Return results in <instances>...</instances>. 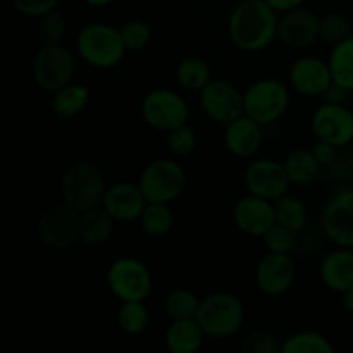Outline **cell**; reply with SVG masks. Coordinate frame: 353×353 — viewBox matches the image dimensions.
<instances>
[{"instance_id": "1", "label": "cell", "mask_w": 353, "mask_h": 353, "mask_svg": "<svg viewBox=\"0 0 353 353\" xmlns=\"http://www.w3.org/2000/svg\"><path fill=\"white\" fill-rule=\"evenodd\" d=\"M279 17L268 0H241L228 19V34L240 50L257 54L278 38Z\"/></svg>"}, {"instance_id": "2", "label": "cell", "mask_w": 353, "mask_h": 353, "mask_svg": "<svg viewBox=\"0 0 353 353\" xmlns=\"http://www.w3.org/2000/svg\"><path fill=\"white\" fill-rule=\"evenodd\" d=\"M76 54L93 69H112L126 54L123 37L117 28L105 23H90L79 30L74 41Z\"/></svg>"}, {"instance_id": "3", "label": "cell", "mask_w": 353, "mask_h": 353, "mask_svg": "<svg viewBox=\"0 0 353 353\" xmlns=\"http://www.w3.org/2000/svg\"><path fill=\"white\" fill-rule=\"evenodd\" d=\"M245 305L231 292H214L200 302L196 321L210 340H228L234 336L245 324Z\"/></svg>"}, {"instance_id": "4", "label": "cell", "mask_w": 353, "mask_h": 353, "mask_svg": "<svg viewBox=\"0 0 353 353\" xmlns=\"http://www.w3.org/2000/svg\"><path fill=\"white\" fill-rule=\"evenodd\" d=\"M107 183L102 169L90 161L72 162L61 178V199L72 209L85 212L102 205Z\"/></svg>"}, {"instance_id": "5", "label": "cell", "mask_w": 353, "mask_h": 353, "mask_svg": "<svg viewBox=\"0 0 353 353\" xmlns=\"http://www.w3.org/2000/svg\"><path fill=\"white\" fill-rule=\"evenodd\" d=\"M290 107V90L276 78H261L243 92V112L262 126L276 123Z\"/></svg>"}, {"instance_id": "6", "label": "cell", "mask_w": 353, "mask_h": 353, "mask_svg": "<svg viewBox=\"0 0 353 353\" xmlns=\"http://www.w3.org/2000/svg\"><path fill=\"white\" fill-rule=\"evenodd\" d=\"M138 186L147 202L171 203L186 188V171L174 159H155L141 171Z\"/></svg>"}, {"instance_id": "7", "label": "cell", "mask_w": 353, "mask_h": 353, "mask_svg": "<svg viewBox=\"0 0 353 353\" xmlns=\"http://www.w3.org/2000/svg\"><path fill=\"white\" fill-rule=\"evenodd\" d=\"M31 72L38 88L54 95L74 79V55L62 43L41 45L33 55Z\"/></svg>"}, {"instance_id": "8", "label": "cell", "mask_w": 353, "mask_h": 353, "mask_svg": "<svg viewBox=\"0 0 353 353\" xmlns=\"http://www.w3.org/2000/svg\"><path fill=\"white\" fill-rule=\"evenodd\" d=\"M107 286L119 302H145L154 290V278L141 261L119 257L107 269Z\"/></svg>"}, {"instance_id": "9", "label": "cell", "mask_w": 353, "mask_h": 353, "mask_svg": "<svg viewBox=\"0 0 353 353\" xmlns=\"http://www.w3.org/2000/svg\"><path fill=\"white\" fill-rule=\"evenodd\" d=\"M141 117L154 130L169 133L190 119V105L185 97L171 88H157L143 97L140 105Z\"/></svg>"}, {"instance_id": "10", "label": "cell", "mask_w": 353, "mask_h": 353, "mask_svg": "<svg viewBox=\"0 0 353 353\" xmlns=\"http://www.w3.org/2000/svg\"><path fill=\"white\" fill-rule=\"evenodd\" d=\"M37 234L41 243L52 250L74 247L81 240V212L64 202L50 207L38 219Z\"/></svg>"}, {"instance_id": "11", "label": "cell", "mask_w": 353, "mask_h": 353, "mask_svg": "<svg viewBox=\"0 0 353 353\" xmlns=\"http://www.w3.org/2000/svg\"><path fill=\"white\" fill-rule=\"evenodd\" d=\"M310 128L316 140L333 147H348L353 141V112L345 103L324 102L314 110Z\"/></svg>"}, {"instance_id": "12", "label": "cell", "mask_w": 353, "mask_h": 353, "mask_svg": "<svg viewBox=\"0 0 353 353\" xmlns=\"http://www.w3.org/2000/svg\"><path fill=\"white\" fill-rule=\"evenodd\" d=\"M203 114L217 124H230L243 116V92L224 79H210L199 92Z\"/></svg>"}, {"instance_id": "13", "label": "cell", "mask_w": 353, "mask_h": 353, "mask_svg": "<svg viewBox=\"0 0 353 353\" xmlns=\"http://www.w3.org/2000/svg\"><path fill=\"white\" fill-rule=\"evenodd\" d=\"M321 226L336 247L353 248V188L334 193L323 209Z\"/></svg>"}, {"instance_id": "14", "label": "cell", "mask_w": 353, "mask_h": 353, "mask_svg": "<svg viewBox=\"0 0 353 353\" xmlns=\"http://www.w3.org/2000/svg\"><path fill=\"white\" fill-rule=\"evenodd\" d=\"M243 183L248 193L272 202L288 193L292 185L283 162H276L274 159H257L250 162L245 169Z\"/></svg>"}, {"instance_id": "15", "label": "cell", "mask_w": 353, "mask_h": 353, "mask_svg": "<svg viewBox=\"0 0 353 353\" xmlns=\"http://www.w3.org/2000/svg\"><path fill=\"white\" fill-rule=\"evenodd\" d=\"M234 226L252 238H264V234L276 224V209L272 200L247 193L233 209Z\"/></svg>"}, {"instance_id": "16", "label": "cell", "mask_w": 353, "mask_h": 353, "mask_svg": "<svg viewBox=\"0 0 353 353\" xmlns=\"http://www.w3.org/2000/svg\"><path fill=\"white\" fill-rule=\"evenodd\" d=\"M296 269L290 254L268 252L255 268V285L264 295L279 296L290 292L295 283Z\"/></svg>"}, {"instance_id": "17", "label": "cell", "mask_w": 353, "mask_h": 353, "mask_svg": "<svg viewBox=\"0 0 353 353\" xmlns=\"http://www.w3.org/2000/svg\"><path fill=\"white\" fill-rule=\"evenodd\" d=\"M333 83L330 64L319 57L312 55H303L296 59L290 68V85L300 95L310 97H323L330 85Z\"/></svg>"}, {"instance_id": "18", "label": "cell", "mask_w": 353, "mask_h": 353, "mask_svg": "<svg viewBox=\"0 0 353 353\" xmlns=\"http://www.w3.org/2000/svg\"><path fill=\"white\" fill-rule=\"evenodd\" d=\"M147 199L138 185L119 181L107 186L102 207L112 216L116 223H134L140 221L141 212L147 207Z\"/></svg>"}, {"instance_id": "19", "label": "cell", "mask_w": 353, "mask_h": 353, "mask_svg": "<svg viewBox=\"0 0 353 353\" xmlns=\"http://www.w3.org/2000/svg\"><path fill=\"white\" fill-rule=\"evenodd\" d=\"M319 28L321 17L312 10L299 7L283 14L279 19L278 38L290 48H307L321 38Z\"/></svg>"}, {"instance_id": "20", "label": "cell", "mask_w": 353, "mask_h": 353, "mask_svg": "<svg viewBox=\"0 0 353 353\" xmlns=\"http://www.w3.org/2000/svg\"><path fill=\"white\" fill-rule=\"evenodd\" d=\"M262 124L250 119L248 116H240L238 119L226 124L224 130V145L231 155L238 159H250L261 150L264 133Z\"/></svg>"}, {"instance_id": "21", "label": "cell", "mask_w": 353, "mask_h": 353, "mask_svg": "<svg viewBox=\"0 0 353 353\" xmlns=\"http://www.w3.org/2000/svg\"><path fill=\"white\" fill-rule=\"evenodd\" d=\"M321 281L327 290L341 293L353 288V248L336 247L327 252L319 265Z\"/></svg>"}, {"instance_id": "22", "label": "cell", "mask_w": 353, "mask_h": 353, "mask_svg": "<svg viewBox=\"0 0 353 353\" xmlns=\"http://www.w3.org/2000/svg\"><path fill=\"white\" fill-rule=\"evenodd\" d=\"M202 326L195 319H172L164 334V343L171 353H196L205 340Z\"/></svg>"}, {"instance_id": "23", "label": "cell", "mask_w": 353, "mask_h": 353, "mask_svg": "<svg viewBox=\"0 0 353 353\" xmlns=\"http://www.w3.org/2000/svg\"><path fill=\"white\" fill-rule=\"evenodd\" d=\"M90 99L92 95H90L88 86L72 81L54 93L52 109L59 119H72L88 107Z\"/></svg>"}, {"instance_id": "24", "label": "cell", "mask_w": 353, "mask_h": 353, "mask_svg": "<svg viewBox=\"0 0 353 353\" xmlns=\"http://www.w3.org/2000/svg\"><path fill=\"white\" fill-rule=\"evenodd\" d=\"M114 224L109 212L102 205L81 212V240L92 247L105 245L114 234Z\"/></svg>"}, {"instance_id": "25", "label": "cell", "mask_w": 353, "mask_h": 353, "mask_svg": "<svg viewBox=\"0 0 353 353\" xmlns=\"http://www.w3.org/2000/svg\"><path fill=\"white\" fill-rule=\"evenodd\" d=\"M292 185H310L319 176L323 164L316 157L312 148H296L283 162Z\"/></svg>"}, {"instance_id": "26", "label": "cell", "mask_w": 353, "mask_h": 353, "mask_svg": "<svg viewBox=\"0 0 353 353\" xmlns=\"http://www.w3.org/2000/svg\"><path fill=\"white\" fill-rule=\"evenodd\" d=\"M140 228L147 236L162 238L169 234L174 224V214H172L169 203L148 202L140 217Z\"/></svg>"}, {"instance_id": "27", "label": "cell", "mask_w": 353, "mask_h": 353, "mask_svg": "<svg viewBox=\"0 0 353 353\" xmlns=\"http://www.w3.org/2000/svg\"><path fill=\"white\" fill-rule=\"evenodd\" d=\"M274 209H276V223L281 226L288 228L293 233H300L303 228L309 223V212L307 207L299 196L285 193L274 200Z\"/></svg>"}, {"instance_id": "28", "label": "cell", "mask_w": 353, "mask_h": 353, "mask_svg": "<svg viewBox=\"0 0 353 353\" xmlns=\"http://www.w3.org/2000/svg\"><path fill=\"white\" fill-rule=\"evenodd\" d=\"M327 64H330L333 81L340 83L341 86L353 92V34L338 45H333Z\"/></svg>"}, {"instance_id": "29", "label": "cell", "mask_w": 353, "mask_h": 353, "mask_svg": "<svg viewBox=\"0 0 353 353\" xmlns=\"http://www.w3.org/2000/svg\"><path fill=\"white\" fill-rule=\"evenodd\" d=\"M212 79L207 61L200 57H186L176 68V81L183 90L200 92Z\"/></svg>"}, {"instance_id": "30", "label": "cell", "mask_w": 353, "mask_h": 353, "mask_svg": "<svg viewBox=\"0 0 353 353\" xmlns=\"http://www.w3.org/2000/svg\"><path fill=\"white\" fill-rule=\"evenodd\" d=\"M150 324V312L145 302H121L117 309V326L124 334L130 336H140L148 330Z\"/></svg>"}, {"instance_id": "31", "label": "cell", "mask_w": 353, "mask_h": 353, "mask_svg": "<svg viewBox=\"0 0 353 353\" xmlns=\"http://www.w3.org/2000/svg\"><path fill=\"white\" fill-rule=\"evenodd\" d=\"M334 347L324 334L299 331L281 343V353H333Z\"/></svg>"}, {"instance_id": "32", "label": "cell", "mask_w": 353, "mask_h": 353, "mask_svg": "<svg viewBox=\"0 0 353 353\" xmlns=\"http://www.w3.org/2000/svg\"><path fill=\"white\" fill-rule=\"evenodd\" d=\"M200 302H202V299H199L196 293H193L192 290L176 288L169 292V295L165 296L164 309L168 316L171 317V321L195 319L200 309Z\"/></svg>"}, {"instance_id": "33", "label": "cell", "mask_w": 353, "mask_h": 353, "mask_svg": "<svg viewBox=\"0 0 353 353\" xmlns=\"http://www.w3.org/2000/svg\"><path fill=\"white\" fill-rule=\"evenodd\" d=\"M128 52H140L152 41V28L143 19H131L119 28Z\"/></svg>"}, {"instance_id": "34", "label": "cell", "mask_w": 353, "mask_h": 353, "mask_svg": "<svg viewBox=\"0 0 353 353\" xmlns=\"http://www.w3.org/2000/svg\"><path fill=\"white\" fill-rule=\"evenodd\" d=\"M65 33H68V21L57 9L50 10L38 19V37L41 45L62 43Z\"/></svg>"}, {"instance_id": "35", "label": "cell", "mask_w": 353, "mask_h": 353, "mask_svg": "<svg viewBox=\"0 0 353 353\" xmlns=\"http://www.w3.org/2000/svg\"><path fill=\"white\" fill-rule=\"evenodd\" d=\"M319 34L321 40H324L326 43L338 45L340 41L352 37V23L341 14H326L324 17H321Z\"/></svg>"}, {"instance_id": "36", "label": "cell", "mask_w": 353, "mask_h": 353, "mask_svg": "<svg viewBox=\"0 0 353 353\" xmlns=\"http://www.w3.org/2000/svg\"><path fill=\"white\" fill-rule=\"evenodd\" d=\"M168 147L176 157H188L196 148V133L188 123L174 128L168 133Z\"/></svg>"}, {"instance_id": "37", "label": "cell", "mask_w": 353, "mask_h": 353, "mask_svg": "<svg viewBox=\"0 0 353 353\" xmlns=\"http://www.w3.org/2000/svg\"><path fill=\"white\" fill-rule=\"evenodd\" d=\"M296 233H293L288 228L276 223L268 233L264 234V243L268 252L274 254H292L296 243Z\"/></svg>"}, {"instance_id": "38", "label": "cell", "mask_w": 353, "mask_h": 353, "mask_svg": "<svg viewBox=\"0 0 353 353\" xmlns=\"http://www.w3.org/2000/svg\"><path fill=\"white\" fill-rule=\"evenodd\" d=\"M10 2H12L14 9L23 16L40 19L50 10L57 9L59 0H10Z\"/></svg>"}, {"instance_id": "39", "label": "cell", "mask_w": 353, "mask_h": 353, "mask_svg": "<svg viewBox=\"0 0 353 353\" xmlns=\"http://www.w3.org/2000/svg\"><path fill=\"white\" fill-rule=\"evenodd\" d=\"M314 154H316V157L319 159V162L324 165H330L333 164L334 161H336V154H338V148L333 147L331 143H326V141H319L317 140V143L314 145Z\"/></svg>"}, {"instance_id": "40", "label": "cell", "mask_w": 353, "mask_h": 353, "mask_svg": "<svg viewBox=\"0 0 353 353\" xmlns=\"http://www.w3.org/2000/svg\"><path fill=\"white\" fill-rule=\"evenodd\" d=\"M348 95H350V90L345 88V86H341L340 83L333 81L330 85V88L326 90V93L323 95V99L326 100V102L345 103V100L348 99Z\"/></svg>"}, {"instance_id": "41", "label": "cell", "mask_w": 353, "mask_h": 353, "mask_svg": "<svg viewBox=\"0 0 353 353\" xmlns=\"http://www.w3.org/2000/svg\"><path fill=\"white\" fill-rule=\"evenodd\" d=\"M268 2L276 12L285 14V12H290V10H295L299 9V7H302L305 0H268Z\"/></svg>"}, {"instance_id": "42", "label": "cell", "mask_w": 353, "mask_h": 353, "mask_svg": "<svg viewBox=\"0 0 353 353\" xmlns=\"http://www.w3.org/2000/svg\"><path fill=\"white\" fill-rule=\"evenodd\" d=\"M343 305L345 309H347V312L353 316V288L343 293Z\"/></svg>"}, {"instance_id": "43", "label": "cell", "mask_w": 353, "mask_h": 353, "mask_svg": "<svg viewBox=\"0 0 353 353\" xmlns=\"http://www.w3.org/2000/svg\"><path fill=\"white\" fill-rule=\"evenodd\" d=\"M83 2L90 7H107L112 2H116V0H83Z\"/></svg>"}]
</instances>
